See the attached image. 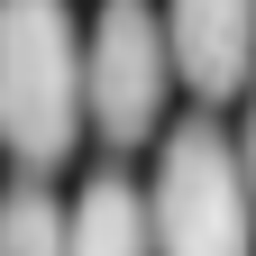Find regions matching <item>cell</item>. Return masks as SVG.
<instances>
[{
  "label": "cell",
  "mask_w": 256,
  "mask_h": 256,
  "mask_svg": "<svg viewBox=\"0 0 256 256\" xmlns=\"http://www.w3.org/2000/svg\"><path fill=\"white\" fill-rule=\"evenodd\" d=\"M0 256H64V202L46 183L0 192Z\"/></svg>",
  "instance_id": "6"
},
{
  "label": "cell",
  "mask_w": 256,
  "mask_h": 256,
  "mask_svg": "<svg viewBox=\"0 0 256 256\" xmlns=\"http://www.w3.org/2000/svg\"><path fill=\"white\" fill-rule=\"evenodd\" d=\"M64 256H156L146 238V192L128 174H92L64 210Z\"/></svg>",
  "instance_id": "5"
},
{
  "label": "cell",
  "mask_w": 256,
  "mask_h": 256,
  "mask_svg": "<svg viewBox=\"0 0 256 256\" xmlns=\"http://www.w3.org/2000/svg\"><path fill=\"white\" fill-rule=\"evenodd\" d=\"M174 101V55L165 18L146 0H101V18L82 28V128H101L110 146H146Z\"/></svg>",
  "instance_id": "3"
},
{
  "label": "cell",
  "mask_w": 256,
  "mask_h": 256,
  "mask_svg": "<svg viewBox=\"0 0 256 256\" xmlns=\"http://www.w3.org/2000/svg\"><path fill=\"white\" fill-rule=\"evenodd\" d=\"M0 146L28 174L82 146V28L64 0H0Z\"/></svg>",
  "instance_id": "1"
},
{
  "label": "cell",
  "mask_w": 256,
  "mask_h": 256,
  "mask_svg": "<svg viewBox=\"0 0 256 256\" xmlns=\"http://www.w3.org/2000/svg\"><path fill=\"white\" fill-rule=\"evenodd\" d=\"M165 55L174 82H192L202 101H229L256 82V0H165Z\"/></svg>",
  "instance_id": "4"
},
{
  "label": "cell",
  "mask_w": 256,
  "mask_h": 256,
  "mask_svg": "<svg viewBox=\"0 0 256 256\" xmlns=\"http://www.w3.org/2000/svg\"><path fill=\"white\" fill-rule=\"evenodd\" d=\"M229 146H238V174H247V202H256V82H247V128H238Z\"/></svg>",
  "instance_id": "7"
},
{
  "label": "cell",
  "mask_w": 256,
  "mask_h": 256,
  "mask_svg": "<svg viewBox=\"0 0 256 256\" xmlns=\"http://www.w3.org/2000/svg\"><path fill=\"white\" fill-rule=\"evenodd\" d=\"M146 238H156V256H256V202H247L238 146L210 119H183L156 146Z\"/></svg>",
  "instance_id": "2"
}]
</instances>
